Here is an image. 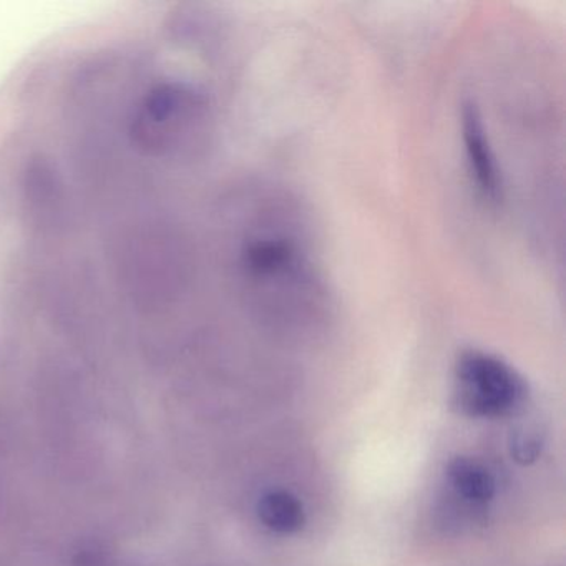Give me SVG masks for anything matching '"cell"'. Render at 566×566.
<instances>
[{"mask_svg":"<svg viewBox=\"0 0 566 566\" xmlns=\"http://www.w3.org/2000/svg\"><path fill=\"white\" fill-rule=\"evenodd\" d=\"M261 522L277 533H293L303 526L304 510L300 500L284 490L268 492L258 503Z\"/></svg>","mask_w":566,"mask_h":566,"instance_id":"5b68a950","label":"cell"},{"mask_svg":"<svg viewBox=\"0 0 566 566\" xmlns=\"http://www.w3.org/2000/svg\"><path fill=\"white\" fill-rule=\"evenodd\" d=\"M459 402L475 417L502 416L525 396V384L502 360L480 350H467L457 363Z\"/></svg>","mask_w":566,"mask_h":566,"instance_id":"3957f363","label":"cell"},{"mask_svg":"<svg viewBox=\"0 0 566 566\" xmlns=\"http://www.w3.org/2000/svg\"><path fill=\"white\" fill-rule=\"evenodd\" d=\"M241 266L268 313H321L323 291L303 248L290 237L254 234L244 244Z\"/></svg>","mask_w":566,"mask_h":566,"instance_id":"6da1fadb","label":"cell"},{"mask_svg":"<svg viewBox=\"0 0 566 566\" xmlns=\"http://www.w3.org/2000/svg\"><path fill=\"white\" fill-rule=\"evenodd\" d=\"M207 114V101L200 92L167 82L157 85L138 105L130 134L147 154H178L193 144Z\"/></svg>","mask_w":566,"mask_h":566,"instance_id":"7a4b0ae2","label":"cell"},{"mask_svg":"<svg viewBox=\"0 0 566 566\" xmlns=\"http://www.w3.org/2000/svg\"><path fill=\"white\" fill-rule=\"evenodd\" d=\"M449 479L462 499L485 503L495 495V480L489 470L470 459H457L449 465Z\"/></svg>","mask_w":566,"mask_h":566,"instance_id":"8992f818","label":"cell"},{"mask_svg":"<svg viewBox=\"0 0 566 566\" xmlns=\"http://www.w3.org/2000/svg\"><path fill=\"white\" fill-rule=\"evenodd\" d=\"M460 134L470 184L475 188L480 200L490 207H496L502 203L505 185L482 112L473 102H463L460 112Z\"/></svg>","mask_w":566,"mask_h":566,"instance_id":"277c9868","label":"cell"},{"mask_svg":"<svg viewBox=\"0 0 566 566\" xmlns=\"http://www.w3.org/2000/svg\"><path fill=\"white\" fill-rule=\"evenodd\" d=\"M539 440L533 433L518 432L512 442V455L516 462L532 463L539 455Z\"/></svg>","mask_w":566,"mask_h":566,"instance_id":"52a82bcc","label":"cell"}]
</instances>
